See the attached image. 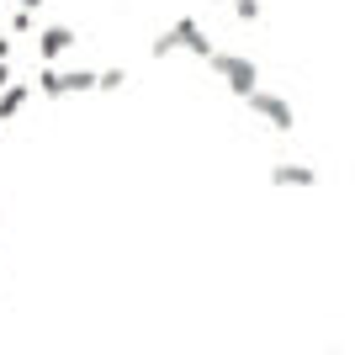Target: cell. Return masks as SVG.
Listing matches in <instances>:
<instances>
[{"instance_id": "6da1fadb", "label": "cell", "mask_w": 355, "mask_h": 355, "mask_svg": "<svg viewBox=\"0 0 355 355\" xmlns=\"http://www.w3.org/2000/svg\"><path fill=\"white\" fill-rule=\"evenodd\" d=\"M175 48H186V53H196V59H207V64H212V53H218V48L207 43V32H202V21H196V16H180L175 27H164L159 37H154V59L175 53Z\"/></svg>"}, {"instance_id": "7a4b0ae2", "label": "cell", "mask_w": 355, "mask_h": 355, "mask_svg": "<svg viewBox=\"0 0 355 355\" xmlns=\"http://www.w3.org/2000/svg\"><path fill=\"white\" fill-rule=\"evenodd\" d=\"M212 74L228 80V90H234L239 101H250L254 90H260V69L250 59H239V53H212Z\"/></svg>"}, {"instance_id": "3957f363", "label": "cell", "mask_w": 355, "mask_h": 355, "mask_svg": "<svg viewBox=\"0 0 355 355\" xmlns=\"http://www.w3.org/2000/svg\"><path fill=\"white\" fill-rule=\"evenodd\" d=\"M250 112H254V117H266L276 133H292V106H286L282 96H270V90H254V96H250Z\"/></svg>"}, {"instance_id": "277c9868", "label": "cell", "mask_w": 355, "mask_h": 355, "mask_svg": "<svg viewBox=\"0 0 355 355\" xmlns=\"http://www.w3.org/2000/svg\"><path fill=\"white\" fill-rule=\"evenodd\" d=\"M69 48H74L69 27H43V32H37V59H43V64H53L59 53H69Z\"/></svg>"}, {"instance_id": "5b68a950", "label": "cell", "mask_w": 355, "mask_h": 355, "mask_svg": "<svg viewBox=\"0 0 355 355\" xmlns=\"http://www.w3.org/2000/svg\"><path fill=\"white\" fill-rule=\"evenodd\" d=\"M37 90H43L48 101L69 96V69H59V64H43V69H37Z\"/></svg>"}, {"instance_id": "8992f818", "label": "cell", "mask_w": 355, "mask_h": 355, "mask_svg": "<svg viewBox=\"0 0 355 355\" xmlns=\"http://www.w3.org/2000/svg\"><path fill=\"white\" fill-rule=\"evenodd\" d=\"M270 180H276V186H318V170H313V164H276Z\"/></svg>"}, {"instance_id": "52a82bcc", "label": "cell", "mask_w": 355, "mask_h": 355, "mask_svg": "<svg viewBox=\"0 0 355 355\" xmlns=\"http://www.w3.org/2000/svg\"><path fill=\"white\" fill-rule=\"evenodd\" d=\"M27 101H32V85H27V80H16L11 90H0V122H11Z\"/></svg>"}, {"instance_id": "ba28073f", "label": "cell", "mask_w": 355, "mask_h": 355, "mask_svg": "<svg viewBox=\"0 0 355 355\" xmlns=\"http://www.w3.org/2000/svg\"><path fill=\"white\" fill-rule=\"evenodd\" d=\"M96 80H101L96 69H69V90H96Z\"/></svg>"}, {"instance_id": "9c48e42d", "label": "cell", "mask_w": 355, "mask_h": 355, "mask_svg": "<svg viewBox=\"0 0 355 355\" xmlns=\"http://www.w3.org/2000/svg\"><path fill=\"white\" fill-rule=\"evenodd\" d=\"M234 16L239 21H254V16H260V0H234Z\"/></svg>"}, {"instance_id": "30bf717a", "label": "cell", "mask_w": 355, "mask_h": 355, "mask_svg": "<svg viewBox=\"0 0 355 355\" xmlns=\"http://www.w3.org/2000/svg\"><path fill=\"white\" fill-rule=\"evenodd\" d=\"M122 80H128V74H122V69H101V80H96V90H117Z\"/></svg>"}, {"instance_id": "8fae6325", "label": "cell", "mask_w": 355, "mask_h": 355, "mask_svg": "<svg viewBox=\"0 0 355 355\" xmlns=\"http://www.w3.org/2000/svg\"><path fill=\"white\" fill-rule=\"evenodd\" d=\"M6 21H11V32H32V11H11Z\"/></svg>"}, {"instance_id": "7c38bea8", "label": "cell", "mask_w": 355, "mask_h": 355, "mask_svg": "<svg viewBox=\"0 0 355 355\" xmlns=\"http://www.w3.org/2000/svg\"><path fill=\"white\" fill-rule=\"evenodd\" d=\"M16 85V74H11V64H0V90H11Z\"/></svg>"}, {"instance_id": "4fadbf2b", "label": "cell", "mask_w": 355, "mask_h": 355, "mask_svg": "<svg viewBox=\"0 0 355 355\" xmlns=\"http://www.w3.org/2000/svg\"><path fill=\"white\" fill-rule=\"evenodd\" d=\"M16 6H21V11H37V6H43V0H16Z\"/></svg>"}, {"instance_id": "5bb4252c", "label": "cell", "mask_w": 355, "mask_h": 355, "mask_svg": "<svg viewBox=\"0 0 355 355\" xmlns=\"http://www.w3.org/2000/svg\"><path fill=\"white\" fill-rule=\"evenodd\" d=\"M0 16H6V11H0Z\"/></svg>"}]
</instances>
